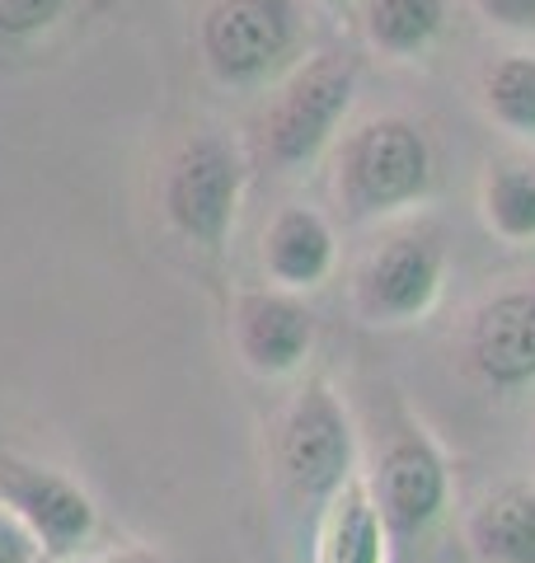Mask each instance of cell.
Listing matches in <instances>:
<instances>
[{"mask_svg":"<svg viewBox=\"0 0 535 563\" xmlns=\"http://www.w3.org/2000/svg\"><path fill=\"white\" fill-rule=\"evenodd\" d=\"M376 512L385 521L390 544L414 550L418 540L433 536V526L446 517L451 507V470L446 455L423 428H400L376 455V470L367 474Z\"/></svg>","mask_w":535,"mask_h":563,"instance_id":"cell-7","label":"cell"},{"mask_svg":"<svg viewBox=\"0 0 535 563\" xmlns=\"http://www.w3.org/2000/svg\"><path fill=\"white\" fill-rule=\"evenodd\" d=\"M466 550L474 563H535V488L507 484L479 498L466 517Z\"/></svg>","mask_w":535,"mask_h":563,"instance_id":"cell-13","label":"cell"},{"mask_svg":"<svg viewBox=\"0 0 535 563\" xmlns=\"http://www.w3.org/2000/svg\"><path fill=\"white\" fill-rule=\"evenodd\" d=\"M479 99L493 128L516 141H535V52H503L484 66Z\"/></svg>","mask_w":535,"mask_h":563,"instance_id":"cell-16","label":"cell"},{"mask_svg":"<svg viewBox=\"0 0 535 563\" xmlns=\"http://www.w3.org/2000/svg\"><path fill=\"white\" fill-rule=\"evenodd\" d=\"M466 366L484 390L516 395L535 385V287H507L470 314Z\"/></svg>","mask_w":535,"mask_h":563,"instance_id":"cell-9","label":"cell"},{"mask_svg":"<svg viewBox=\"0 0 535 563\" xmlns=\"http://www.w3.org/2000/svg\"><path fill=\"white\" fill-rule=\"evenodd\" d=\"M310 563H390V536L362 470L319 507Z\"/></svg>","mask_w":535,"mask_h":563,"instance_id":"cell-12","label":"cell"},{"mask_svg":"<svg viewBox=\"0 0 535 563\" xmlns=\"http://www.w3.org/2000/svg\"><path fill=\"white\" fill-rule=\"evenodd\" d=\"M263 273L282 291H315L325 287L334 263H338V235L325 211L306 202L282 207L273 221L263 225Z\"/></svg>","mask_w":535,"mask_h":563,"instance_id":"cell-11","label":"cell"},{"mask_svg":"<svg viewBox=\"0 0 535 563\" xmlns=\"http://www.w3.org/2000/svg\"><path fill=\"white\" fill-rule=\"evenodd\" d=\"M230 333H236V352L249 372L277 380L306 366L315 347V314L296 301V291L259 287L236 301Z\"/></svg>","mask_w":535,"mask_h":563,"instance_id":"cell-10","label":"cell"},{"mask_svg":"<svg viewBox=\"0 0 535 563\" xmlns=\"http://www.w3.org/2000/svg\"><path fill=\"white\" fill-rule=\"evenodd\" d=\"M479 20L503 33H535V0H474Z\"/></svg>","mask_w":535,"mask_h":563,"instance_id":"cell-18","label":"cell"},{"mask_svg":"<svg viewBox=\"0 0 535 563\" xmlns=\"http://www.w3.org/2000/svg\"><path fill=\"white\" fill-rule=\"evenodd\" d=\"M446 244L433 225L390 231L352 273V306L367 324H414L437 306Z\"/></svg>","mask_w":535,"mask_h":563,"instance_id":"cell-6","label":"cell"},{"mask_svg":"<svg viewBox=\"0 0 535 563\" xmlns=\"http://www.w3.org/2000/svg\"><path fill=\"white\" fill-rule=\"evenodd\" d=\"M357 20L371 52L390 62H418L441 43L451 0H357Z\"/></svg>","mask_w":535,"mask_h":563,"instance_id":"cell-14","label":"cell"},{"mask_svg":"<svg viewBox=\"0 0 535 563\" xmlns=\"http://www.w3.org/2000/svg\"><path fill=\"white\" fill-rule=\"evenodd\" d=\"M319 5H329V10H338V5H348V0H319Z\"/></svg>","mask_w":535,"mask_h":563,"instance_id":"cell-21","label":"cell"},{"mask_svg":"<svg viewBox=\"0 0 535 563\" xmlns=\"http://www.w3.org/2000/svg\"><path fill=\"white\" fill-rule=\"evenodd\" d=\"M357 103V62L343 52L306 57L292 76L273 85L259 118V146L282 174L310 169L334 151Z\"/></svg>","mask_w":535,"mask_h":563,"instance_id":"cell-3","label":"cell"},{"mask_svg":"<svg viewBox=\"0 0 535 563\" xmlns=\"http://www.w3.org/2000/svg\"><path fill=\"white\" fill-rule=\"evenodd\" d=\"M273 470L282 493L315 517L357 474L352 418L325 376H310L282 409L273 432Z\"/></svg>","mask_w":535,"mask_h":563,"instance_id":"cell-4","label":"cell"},{"mask_svg":"<svg viewBox=\"0 0 535 563\" xmlns=\"http://www.w3.org/2000/svg\"><path fill=\"white\" fill-rule=\"evenodd\" d=\"M193 43L221 90H273L306 62L310 14L301 0H207Z\"/></svg>","mask_w":535,"mask_h":563,"instance_id":"cell-2","label":"cell"},{"mask_svg":"<svg viewBox=\"0 0 535 563\" xmlns=\"http://www.w3.org/2000/svg\"><path fill=\"white\" fill-rule=\"evenodd\" d=\"M437 184L433 141L404 113H376L343 132L329 151V188L352 225L390 221L423 207Z\"/></svg>","mask_w":535,"mask_h":563,"instance_id":"cell-1","label":"cell"},{"mask_svg":"<svg viewBox=\"0 0 535 563\" xmlns=\"http://www.w3.org/2000/svg\"><path fill=\"white\" fill-rule=\"evenodd\" d=\"M85 563H165L155 550H146V544H118V550H103L95 559H85Z\"/></svg>","mask_w":535,"mask_h":563,"instance_id":"cell-20","label":"cell"},{"mask_svg":"<svg viewBox=\"0 0 535 563\" xmlns=\"http://www.w3.org/2000/svg\"><path fill=\"white\" fill-rule=\"evenodd\" d=\"M0 507L20 517L43 559H76L99 531L95 498L70 474L20 451H0Z\"/></svg>","mask_w":535,"mask_h":563,"instance_id":"cell-8","label":"cell"},{"mask_svg":"<svg viewBox=\"0 0 535 563\" xmlns=\"http://www.w3.org/2000/svg\"><path fill=\"white\" fill-rule=\"evenodd\" d=\"M39 563H66V559H39Z\"/></svg>","mask_w":535,"mask_h":563,"instance_id":"cell-22","label":"cell"},{"mask_svg":"<svg viewBox=\"0 0 535 563\" xmlns=\"http://www.w3.org/2000/svg\"><path fill=\"white\" fill-rule=\"evenodd\" d=\"M479 217L503 244H535V165L493 161L479 184Z\"/></svg>","mask_w":535,"mask_h":563,"instance_id":"cell-15","label":"cell"},{"mask_svg":"<svg viewBox=\"0 0 535 563\" xmlns=\"http://www.w3.org/2000/svg\"><path fill=\"white\" fill-rule=\"evenodd\" d=\"M39 559H43V550L20 526V517L0 507V563H39Z\"/></svg>","mask_w":535,"mask_h":563,"instance_id":"cell-19","label":"cell"},{"mask_svg":"<svg viewBox=\"0 0 535 563\" xmlns=\"http://www.w3.org/2000/svg\"><path fill=\"white\" fill-rule=\"evenodd\" d=\"M70 0H0V43H33L62 24Z\"/></svg>","mask_w":535,"mask_h":563,"instance_id":"cell-17","label":"cell"},{"mask_svg":"<svg viewBox=\"0 0 535 563\" xmlns=\"http://www.w3.org/2000/svg\"><path fill=\"white\" fill-rule=\"evenodd\" d=\"M244 184L249 161L240 141H230L226 132H193L178 141V151L160 174V211L178 240L221 254L230 231H236Z\"/></svg>","mask_w":535,"mask_h":563,"instance_id":"cell-5","label":"cell"}]
</instances>
